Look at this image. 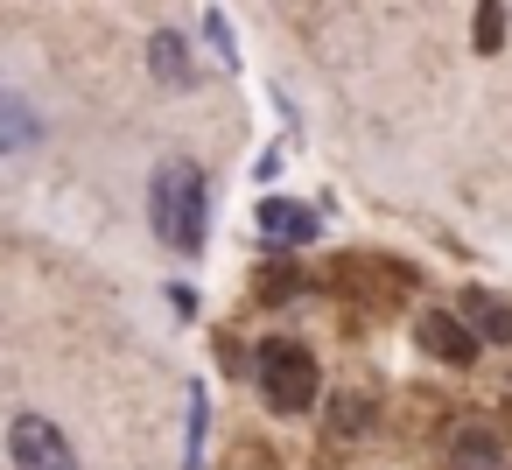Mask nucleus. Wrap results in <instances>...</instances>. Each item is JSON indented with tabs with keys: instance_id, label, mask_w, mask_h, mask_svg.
I'll return each instance as SVG.
<instances>
[{
	"instance_id": "nucleus-1",
	"label": "nucleus",
	"mask_w": 512,
	"mask_h": 470,
	"mask_svg": "<svg viewBox=\"0 0 512 470\" xmlns=\"http://www.w3.org/2000/svg\"><path fill=\"white\" fill-rule=\"evenodd\" d=\"M148 211H155V239L169 253H204V218H211V197H204V169L190 155H169L148 183Z\"/></svg>"
},
{
	"instance_id": "nucleus-2",
	"label": "nucleus",
	"mask_w": 512,
	"mask_h": 470,
	"mask_svg": "<svg viewBox=\"0 0 512 470\" xmlns=\"http://www.w3.org/2000/svg\"><path fill=\"white\" fill-rule=\"evenodd\" d=\"M260 365V393H267V407H281V414H302V407H316V358L295 344V337H267L260 351H253Z\"/></svg>"
},
{
	"instance_id": "nucleus-3",
	"label": "nucleus",
	"mask_w": 512,
	"mask_h": 470,
	"mask_svg": "<svg viewBox=\"0 0 512 470\" xmlns=\"http://www.w3.org/2000/svg\"><path fill=\"white\" fill-rule=\"evenodd\" d=\"M8 463H15V470H78V449L57 435V421L15 414V421H8Z\"/></svg>"
},
{
	"instance_id": "nucleus-4",
	"label": "nucleus",
	"mask_w": 512,
	"mask_h": 470,
	"mask_svg": "<svg viewBox=\"0 0 512 470\" xmlns=\"http://www.w3.org/2000/svg\"><path fill=\"white\" fill-rule=\"evenodd\" d=\"M449 470H505V442L491 435V421H463L449 435Z\"/></svg>"
},
{
	"instance_id": "nucleus-5",
	"label": "nucleus",
	"mask_w": 512,
	"mask_h": 470,
	"mask_svg": "<svg viewBox=\"0 0 512 470\" xmlns=\"http://www.w3.org/2000/svg\"><path fill=\"white\" fill-rule=\"evenodd\" d=\"M421 351H435L442 365H470L477 358V330L463 316H421Z\"/></svg>"
},
{
	"instance_id": "nucleus-6",
	"label": "nucleus",
	"mask_w": 512,
	"mask_h": 470,
	"mask_svg": "<svg viewBox=\"0 0 512 470\" xmlns=\"http://www.w3.org/2000/svg\"><path fill=\"white\" fill-rule=\"evenodd\" d=\"M260 232L281 239V246H309V239H316V211H302V204H288V197H267V204H260Z\"/></svg>"
},
{
	"instance_id": "nucleus-7",
	"label": "nucleus",
	"mask_w": 512,
	"mask_h": 470,
	"mask_svg": "<svg viewBox=\"0 0 512 470\" xmlns=\"http://www.w3.org/2000/svg\"><path fill=\"white\" fill-rule=\"evenodd\" d=\"M148 71H155L162 85H176V92H183V85H197V71H190V50H183V36H169V29L148 43Z\"/></svg>"
},
{
	"instance_id": "nucleus-8",
	"label": "nucleus",
	"mask_w": 512,
	"mask_h": 470,
	"mask_svg": "<svg viewBox=\"0 0 512 470\" xmlns=\"http://www.w3.org/2000/svg\"><path fill=\"white\" fill-rule=\"evenodd\" d=\"M463 316H470V330H477V337L512 344V309H505V302H491V295H463Z\"/></svg>"
},
{
	"instance_id": "nucleus-9",
	"label": "nucleus",
	"mask_w": 512,
	"mask_h": 470,
	"mask_svg": "<svg viewBox=\"0 0 512 470\" xmlns=\"http://www.w3.org/2000/svg\"><path fill=\"white\" fill-rule=\"evenodd\" d=\"M498 36H505V0H477V50L491 57Z\"/></svg>"
},
{
	"instance_id": "nucleus-10",
	"label": "nucleus",
	"mask_w": 512,
	"mask_h": 470,
	"mask_svg": "<svg viewBox=\"0 0 512 470\" xmlns=\"http://www.w3.org/2000/svg\"><path fill=\"white\" fill-rule=\"evenodd\" d=\"M8 134H15V148H29V113H22V99H8Z\"/></svg>"
}]
</instances>
